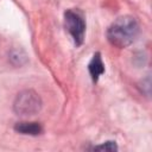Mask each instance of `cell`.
I'll use <instances>...</instances> for the list:
<instances>
[{
    "label": "cell",
    "instance_id": "cell-1",
    "mask_svg": "<svg viewBox=\"0 0 152 152\" xmlns=\"http://www.w3.org/2000/svg\"><path fill=\"white\" fill-rule=\"evenodd\" d=\"M139 33V25L135 18L125 15L118 18L108 28L107 38L109 43L118 48L131 45Z\"/></svg>",
    "mask_w": 152,
    "mask_h": 152
},
{
    "label": "cell",
    "instance_id": "cell-2",
    "mask_svg": "<svg viewBox=\"0 0 152 152\" xmlns=\"http://www.w3.org/2000/svg\"><path fill=\"white\" fill-rule=\"evenodd\" d=\"M42 108V100L33 90H24L19 93L14 100L13 109L18 115H33Z\"/></svg>",
    "mask_w": 152,
    "mask_h": 152
},
{
    "label": "cell",
    "instance_id": "cell-3",
    "mask_svg": "<svg viewBox=\"0 0 152 152\" xmlns=\"http://www.w3.org/2000/svg\"><path fill=\"white\" fill-rule=\"evenodd\" d=\"M64 25L68 32L71 34L75 44L78 46L84 40V32H86V23L82 15L78 12L72 10H68L64 13Z\"/></svg>",
    "mask_w": 152,
    "mask_h": 152
},
{
    "label": "cell",
    "instance_id": "cell-4",
    "mask_svg": "<svg viewBox=\"0 0 152 152\" xmlns=\"http://www.w3.org/2000/svg\"><path fill=\"white\" fill-rule=\"evenodd\" d=\"M88 69H89V74L91 76V80L94 82H97L99 77L104 72V64L101 59V55L99 52H96L91 61L89 62V65H88Z\"/></svg>",
    "mask_w": 152,
    "mask_h": 152
},
{
    "label": "cell",
    "instance_id": "cell-5",
    "mask_svg": "<svg viewBox=\"0 0 152 152\" xmlns=\"http://www.w3.org/2000/svg\"><path fill=\"white\" fill-rule=\"evenodd\" d=\"M14 129L20 134L27 135H38L43 131L42 126L38 122H18L15 124Z\"/></svg>",
    "mask_w": 152,
    "mask_h": 152
},
{
    "label": "cell",
    "instance_id": "cell-6",
    "mask_svg": "<svg viewBox=\"0 0 152 152\" xmlns=\"http://www.w3.org/2000/svg\"><path fill=\"white\" fill-rule=\"evenodd\" d=\"M94 150H104V151H116L118 150V146L115 145L114 141H107L100 146H95Z\"/></svg>",
    "mask_w": 152,
    "mask_h": 152
}]
</instances>
